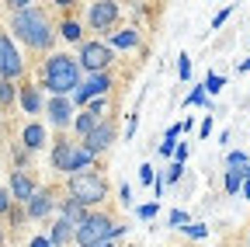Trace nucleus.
Returning <instances> with one entry per match:
<instances>
[{
  "label": "nucleus",
  "mask_w": 250,
  "mask_h": 247,
  "mask_svg": "<svg viewBox=\"0 0 250 247\" xmlns=\"http://www.w3.org/2000/svg\"><path fill=\"white\" fill-rule=\"evenodd\" d=\"M83 84V67L66 52H52L42 63V87L52 98H73L77 87Z\"/></svg>",
  "instance_id": "f257e3e1"
},
{
  "label": "nucleus",
  "mask_w": 250,
  "mask_h": 247,
  "mask_svg": "<svg viewBox=\"0 0 250 247\" xmlns=\"http://www.w3.org/2000/svg\"><path fill=\"white\" fill-rule=\"evenodd\" d=\"M11 32H14L24 45H31V49H49V45H52V24H49L45 11H39V7L14 11Z\"/></svg>",
  "instance_id": "f03ea898"
},
{
  "label": "nucleus",
  "mask_w": 250,
  "mask_h": 247,
  "mask_svg": "<svg viewBox=\"0 0 250 247\" xmlns=\"http://www.w3.org/2000/svg\"><path fill=\"white\" fill-rule=\"evenodd\" d=\"M125 233V226L122 223H115L111 216H104V212H90L87 220L77 226V247H98V244H108V240H115V237H122Z\"/></svg>",
  "instance_id": "7ed1b4c3"
},
{
  "label": "nucleus",
  "mask_w": 250,
  "mask_h": 247,
  "mask_svg": "<svg viewBox=\"0 0 250 247\" xmlns=\"http://www.w3.org/2000/svg\"><path fill=\"white\" fill-rule=\"evenodd\" d=\"M66 188H70V199H77L83 209H90V205H101L108 199V178L98 171H80L70 178Z\"/></svg>",
  "instance_id": "20e7f679"
},
{
  "label": "nucleus",
  "mask_w": 250,
  "mask_h": 247,
  "mask_svg": "<svg viewBox=\"0 0 250 247\" xmlns=\"http://www.w3.org/2000/svg\"><path fill=\"white\" fill-rule=\"evenodd\" d=\"M77 63L94 77V73H108V67L115 63V49L101 39V42H80V56Z\"/></svg>",
  "instance_id": "39448f33"
},
{
  "label": "nucleus",
  "mask_w": 250,
  "mask_h": 247,
  "mask_svg": "<svg viewBox=\"0 0 250 247\" xmlns=\"http://www.w3.org/2000/svg\"><path fill=\"white\" fill-rule=\"evenodd\" d=\"M108 90H111V73H94V77H87V80L77 87V94H73V108H87L94 98H108Z\"/></svg>",
  "instance_id": "423d86ee"
},
{
  "label": "nucleus",
  "mask_w": 250,
  "mask_h": 247,
  "mask_svg": "<svg viewBox=\"0 0 250 247\" xmlns=\"http://www.w3.org/2000/svg\"><path fill=\"white\" fill-rule=\"evenodd\" d=\"M21 73H24L21 52L14 49V42L7 35H0V77H4V80H18Z\"/></svg>",
  "instance_id": "0eeeda50"
},
{
  "label": "nucleus",
  "mask_w": 250,
  "mask_h": 247,
  "mask_svg": "<svg viewBox=\"0 0 250 247\" xmlns=\"http://www.w3.org/2000/svg\"><path fill=\"white\" fill-rule=\"evenodd\" d=\"M118 4H108V0H104V4H90V11H87V24L94 28V32H111V28H115V21H118Z\"/></svg>",
  "instance_id": "6e6552de"
},
{
  "label": "nucleus",
  "mask_w": 250,
  "mask_h": 247,
  "mask_svg": "<svg viewBox=\"0 0 250 247\" xmlns=\"http://www.w3.org/2000/svg\"><path fill=\"white\" fill-rule=\"evenodd\" d=\"M45 112H49V122L52 126H59V129H66V126H73V98H49L45 101Z\"/></svg>",
  "instance_id": "1a4fd4ad"
},
{
  "label": "nucleus",
  "mask_w": 250,
  "mask_h": 247,
  "mask_svg": "<svg viewBox=\"0 0 250 247\" xmlns=\"http://www.w3.org/2000/svg\"><path fill=\"white\" fill-rule=\"evenodd\" d=\"M115 133H118V129H115V122H111V118H104L101 126H98V129H94V133L83 139V146L94 153V157H98V153H104V150L115 143Z\"/></svg>",
  "instance_id": "9d476101"
},
{
  "label": "nucleus",
  "mask_w": 250,
  "mask_h": 247,
  "mask_svg": "<svg viewBox=\"0 0 250 247\" xmlns=\"http://www.w3.org/2000/svg\"><path fill=\"white\" fill-rule=\"evenodd\" d=\"M77 146L80 143H73V139H56L52 143V167L56 171H62V174H70V167H73V157H77Z\"/></svg>",
  "instance_id": "9b49d317"
},
{
  "label": "nucleus",
  "mask_w": 250,
  "mask_h": 247,
  "mask_svg": "<svg viewBox=\"0 0 250 247\" xmlns=\"http://www.w3.org/2000/svg\"><path fill=\"white\" fill-rule=\"evenodd\" d=\"M7 192H11L14 202H24V205H28L31 195H35L39 188H35V181H31L24 171H14V174H11V184H7Z\"/></svg>",
  "instance_id": "f8f14e48"
},
{
  "label": "nucleus",
  "mask_w": 250,
  "mask_h": 247,
  "mask_svg": "<svg viewBox=\"0 0 250 247\" xmlns=\"http://www.w3.org/2000/svg\"><path fill=\"white\" fill-rule=\"evenodd\" d=\"M52 209H56V199H52V192H49V188H39L35 195H31V202L24 205V212L31 216V220H45Z\"/></svg>",
  "instance_id": "ddd939ff"
},
{
  "label": "nucleus",
  "mask_w": 250,
  "mask_h": 247,
  "mask_svg": "<svg viewBox=\"0 0 250 247\" xmlns=\"http://www.w3.org/2000/svg\"><path fill=\"white\" fill-rule=\"evenodd\" d=\"M45 139H49V133H45L42 122H28V126L21 129V143H24V150H28V153L42 150V146H45Z\"/></svg>",
  "instance_id": "4468645a"
},
{
  "label": "nucleus",
  "mask_w": 250,
  "mask_h": 247,
  "mask_svg": "<svg viewBox=\"0 0 250 247\" xmlns=\"http://www.w3.org/2000/svg\"><path fill=\"white\" fill-rule=\"evenodd\" d=\"M59 212H62V220H66L70 226H80V223L87 220V216H90V212H87L77 199H62V202H59Z\"/></svg>",
  "instance_id": "2eb2a0df"
},
{
  "label": "nucleus",
  "mask_w": 250,
  "mask_h": 247,
  "mask_svg": "<svg viewBox=\"0 0 250 247\" xmlns=\"http://www.w3.org/2000/svg\"><path fill=\"white\" fill-rule=\"evenodd\" d=\"M73 237H77V226H70L66 220H62V216H59V220L52 223V230H49V240H52V247H66Z\"/></svg>",
  "instance_id": "dca6fc26"
},
{
  "label": "nucleus",
  "mask_w": 250,
  "mask_h": 247,
  "mask_svg": "<svg viewBox=\"0 0 250 247\" xmlns=\"http://www.w3.org/2000/svg\"><path fill=\"white\" fill-rule=\"evenodd\" d=\"M101 122H104V118H94V115H90V112L83 108V112H80V115L73 118V133H77L80 139H87V136H90L94 129H98V126H101Z\"/></svg>",
  "instance_id": "f3484780"
},
{
  "label": "nucleus",
  "mask_w": 250,
  "mask_h": 247,
  "mask_svg": "<svg viewBox=\"0 0 250 247\" xmlns=\"http://www.w3.org/2000/svg\"><path fill=\"white\" fill-rule=\"evenodd\" d=\"M21 108L28 112V115H39L45 105H42V94H39V87H21Z\"/></svg>",
  "instance_id": "a211bd4d"
},
{
  "label": "nucleus",
  "mask_w": 250,
  "mask_h": 247,
  "mask_svg": "<svg viewBox=\"0 0 250 247\" xmlns=\"http://www.w3.org/2000/svg\"><path fill=\"white\" fill-rule=\"evenodd\" d=\"M108 45H111V49H136V45H139V32H136V28L115 32V35L108 39Z\"/></svg>",
  "instance_id": "6ab92c4d"
},
{
  "label": "nucleus",
  "mask_w": 250,
  "mask_h": 247,
  "mask_svg": "<svg viewBox=\"0 0 250 247\" xmlns=\"http://www.w3.org/2000/svg\"><path fill=\"white\" fill-rule=\"evenodd\" d=\"M59 35L66 39V42H80L83 39V28H80V21H73V18H66L59 24Z\"/></svg>",
  "instance_id": "aec40b11"
},
{
  "label": "nucleus",
  "mask_w": 250,
  "mask_h": 247,
  "mask_svg": "<svg viewBox=\"0 0 250 247\" xmlns=\"http://www.w3.org/2000/svg\"><path fill=\"white\" fill-rule=\"evenodd\" d=\"M243 167L240 171H226V181H223V188H226V195H236V192H243Z\"/></svg>",
  "instance_id": "412c9836"
},
{
  "label": "nucleus",
  "mask_w": 250,
  "mask_h": 247,
  "mask_svg": "<svg viewBox=\"0 0 250 247\" xmlns=\"http://www.w3.org/2000/svg\"><path fill=\"white\" fill-rule=\"evenodd\" d=\"M202 87H205V94H219V90L226 87V77H223V73H208Z\"/></svg>",
  "instance_id": "4be33fe9"
},
{
  "label": "nucleus",
  "mask_w": 250,
  "mask_h": 247,
  "mask_svg": "<svg viewBox=\"0 0 250 247\" xmlns=\"http://www.w3.org/2000/svg\"><path fill=\"white\" fill-rule=\"evenodd\" d=\"M226 167H229V171H240V167H250V157H247V153H243V150H233V153H229V157H226Z\"/></svg>",
  "instance_id": "5701e85b"
},
{
  "label": "nucleus",
  "mask_w": 250,
  "mask_h": 247,
  "mask_svg": "<svg viewBox=\"0 0 250 247\" xmlns=\"http://www.w3.org/2000/svg\"><path fill=\"white\" fill-rule=\"evenodd\" d=\"M87 112H90L94 118H108V98H94V101L87 105Z\"/></svg>",
  "instance_id": "b1692460"
},
{
  "label": "nucleus",
  "mask_w": 250,
  "mask_h": 247,
  "mask_svg": "<svg viewBox=\"0 0 250 247\" xmlns=\"http://www.w3.org/2000/svg\"><path fill=\"white\" fill-rule=\"evenodd\" d=\"M184 105H191V108H195V105H208V94H205V87H195L191 94L184 98Z\"/></svg>",
  "instance_id": "393cba45"
},
{
  "label": "nucleus",
  "mask_w": 250,
  "mask_h": 247,
  "mask_svg": "<svg viewBox=\"0 0 250 247\" xmlns=\"http://www.w3.org/2000/svg\"><path fill=\"white\" fill-rule=\"evenodd\" d=\"M177 77L181 80L191 77V56H188V52H181V59H177Z\"/></svg>",
  "instance_id": "a878e982"
},
{
  "label": "nucleus",
  "mask_w": 250,
  "mask_h": 247,
  "mask_svg": "<svg viewBox=\"0 0 250 247\" xmlns=\"http://www.w3.org/2000/svg\"><path fill=\"white\" fill-rule=\"evenodd\" d=\"M11 101H14V84L0 80V105H11Z\"/></svg>",
  "instance_id": "bb28decb"
},
{
  "label": "nucleus",
  "mask_w": 250,
  "mask_h": 247,
  "mask_svg": "<svg viewBox=\"0 0 250 247\" xmlns=\"http://www.w3.org/2000/svg\"><path fill=\"white\" fill-rule=\"evenodd\" d=\"M184 233L195 237V240H205V237H208V226H205V223H191V226H184Z\"/></svg>",
  "instance_id": "cd10ccee"
},
{
  "label": "nucleus",
  "mask_w": 250,
  "mask_h": 247,
  "mask_svg": "<svg viewBox=\"0 0 250 247\" xmlns=\"http://www.w3.org/2000/svg\"><path fill=\"white\" fill-rule=\"evenodd\" d=\"M156 212H160V202H149V205H139V209H136L139 220H153Z\"/></svg>",
  "instance_id": "c85d7f7f"
},
{
  "label": "nucleus",
  "mask_w": 250,
  "mask_h": 247,
  "mask_svg": "<svg viewBox=\"0 0 250 247\" xmlns=\"http://www.w3.org/2000/svg\"><path fill=\"white\" fill-rule=\"evenodd\" d=\"M181 174H184V164H177V160H174V164L167 167V174H164V181H167V184H174V181H181Z\"/></svg>",
  "instance_id": "c756f323"
},
{
  "label": "nucleus",
  "mask_w": 250,
  "mask_h": 247,
  "mask_svg": "<svg viewBox=\"0 0 250 247\" xmlns=\"http://www.w3.org/2000/svg\"><path fill=\"white\" fill-rule=\"evenodd\" d=\"M14 209V199H11V192L7 188H0V216H4V212H11Z\"/></svg>",
  "instance_id": "7c9ffc66"
},
{
  "label": "nucleus",
  "mask_w": 250,
  "mask_h": 247,
  "mask_svg": "<svg viewBox=\"0 0 250 247\" xmlns=\"http://www.w3.org/2000/svg\"><path fill=\"white\" fill-rule=\"evenodd\" d=\"M139 181H143V184H153V181H156V171H153V164H143V167H139Z\"/></svg>",
  "instance_id": "2f4dec72"
},
{
  "label": "nucleus",
  "mask_w": 250,
  "mask_h": 247,
  "mask_svg": "<svg viewBox=\"0 0 250 247\" xmlns=\"http://www.w3.org/2000/svg\"><path fill=\"white\" fill-rule=\"evenodd\" d=\"M229 14H233V7H226V11H219V14H215V18H212V28H223V24H226V18H229Z\"/></svg>",
  "instance_id": "473e14b6"
},
{
  "label": "nucleus",
  "mask_w": 250,
  "mask_h": 247,
  "mask_svg": "<svg viewBox=\"0 0 250 247\" xmlns=\"http://www.w3.org/2000/svg\"><path fill=\"white\" fill-rule=\"evenodd\" d=\"M188 153H191V150H188V143H177V150H174V160H177V164H184V160H188Z\"/></svg>",
  "instance_id": "72a5a7b5"
},
{
  "label": "nucleus",
  "mask_w": 250,
  "mask_h": 247,
  "mask_svg": "<svg viewBox=\"0 0 250 247\" xmlns=\"http://www.w3.org/2000/svg\"><path fill=\"white\" fill-rule=\"evenodd\" d=\"M170 223L184 230V223H188V212H181V209H174V212H170Z\"/></svg>",
  "instance_id": "f704fd0d"
},
{
  "label": "nucleus",
  "mask_w": 250,
  "mask_h": 247,
  "mask_svg": "<svg viewBox=\"0 0 250 247\" xmlns=\"http://www.w3.org/2000/svg\"><path fill=\"white\" fill-rule=\"evenodd\" d=\"M164 192H167V181H164V178H156V181H153V195H156V202L164 199Z\"/></svg>",
  "instance_id": "c9c22d12"
},
{
  "label": "nucleus",
  "mask_w": 250,
  "mask_h": 247,
  "mask_svg": "<svg viewBox=\"0 0 250 247\" xmlns=\"http://www.w3.org/2000/svg\"><path fill=\"white\" fill-rule=\"evenodd\" d=\"M7 216H11V223H14V226H18V223H21V220H24V216H28V212H24V209H18V205H14V209H11V212H7Z\"/></svg>",
  "instance_id": "e433bc0d"
},
{
  "label": "nucleus",
  "mask_w": 250,
  "mask_h": 247,
  "mask_svg": "<svg viewBox=\"0 0 250 247\" xmlns=\"http://www.w3.org/2000/svg\"><path fill=\"white\" fill-rule=\"evenodd\" d=\"M28 247H52V240H49V237H31Z\"/></svg>",
  "instance_id": "4c0bfd02"
},
{
  "label": "nucleus",
  "mask_w": 250,
  "mask_h": 247,
  "mask_svg": "<svg viewBox=\"0 0 250 247\" xmlns=\"http://www.w3.org/2000/svg\"><path fill=\"white\" fill-rule=\"evenodd\" d=\"M174 150H177V143H170V139H164V143H160V153H164V157H170Z\"/></svg>",
  "instance_id": "58836bf2"
},
{
  "label": "nucleus",
  "mask_w": 250,
  "mask_h": 247,
  "mask_svg": "<svg viewBox=\"0 0 250 247\" xmlns=\"http://www.w3.org/2000/svg\"><path fill=\"white\" fill-rule=\"evenodd\" d=\"M122 205H132V192H129V184H122Z\"/></svg>",
  "instance_id": "ea45409f"
},
{
  "label": "nucleus",
  "mask_w": 250,
  "mask_h": 247,
  "mask_svg": "<svg viewBox=\"0 0 250 247\" xmlns=\"http://www.w3.org/2000/svg\"><path fill=\"white\" fill-rule=\"evenodd\" d=\"M136 126H139V118H136V115H129V126H125V133L132 136V133H136Z\"/></svg>",
  "instance_id": "a19ab883"
},
{
  "label": "nucleus",
  "mask_w": 250,
  "mask_h": 247,
  "mask_svg": "<svg viewBox=\"0 0 250 247\" xmlns=\"http://www.w3.org/2000/svg\"><path fill=\"white\" fill-rule=\"evenodd\" d=\"M243 199H250V181H243Z\"/></svg>",
  "instance_id": "79ce46f5"
},
{
  "label": "nucleus",
  "mask_w": 250,
  "mask_h": 247,
  "mask_svg": "<svg viewBox=\"0 0 250 247\" xmlns=\"http://www.w3.org/2000/svg\"><path fill=\"white\" fill-rule=\"evenodd\" d=\"M250 70V59H243V63H240V73H247Z\"/></svg>",
  "instance_id": "37998d69"
},
{
  "label": "nucleus",
  "mask_w": 250,
  "mask_h": 247,
  "mask_svg": "<svg viewBox=\"0 0 250 247\" xmlns=\"http://www.w3.org/2000/svg\"><path fill=\"white\" fill-rule=\"evenodd\" d=\"M0 247H4V226H0Z\"/></svg>",
  "instance_id": "c03bdc74"
},
{
  "label": "nucleus",
  "mask_w": 250,
  "mask_h": 247,
  "mask_svg": "<svg viewBox=\"0 0 250 247\" xmlns=\"http://www.w3.org/2000/svg\"><path fill=\"white\" fill-rule=\"evenodd\" d=\"M98 247H115V244H111V240H108V244H98Z\"/></svg>",
  "instance_id": "a18cd8bd"
},
{
  "label": "nucleus",
  "mask_w": 250,
  "mask_h": 247,
  "mask_svg": "<svg viewBox=\"0 0 250 247\" xmlns=\"http://www.w3.org/2000/svg\"><path fill=\"white\" fill-rule=\"evenodd\" d=\"M247 247H250V233H247Z\"/></svg>",
  "instance_id": "49530a36"
}]
</instances>
